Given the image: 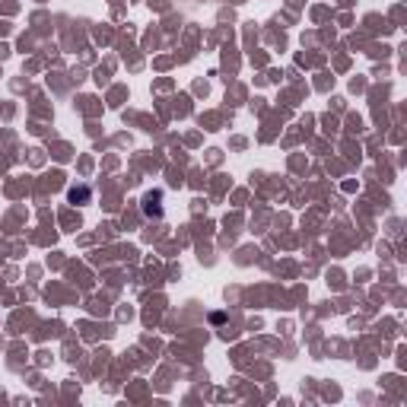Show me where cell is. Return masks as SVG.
Listing matches in <instances>:
<instances>
[{"instance_id": "1", "label": "cell", "mask_w": 407, "mask_h": 407, "mask_svg": "<svg viewBox=\"0 0 407 407\" xmlns=\"http://www.w3.org/2000/svg\"><path fill=\"white\" fill-rule=\"evenodd\" d=\"M144 214L146 216H163V191H153L144 198Z\"/></svg>"}, {"instance_id": "2", "label": "cell", "mask_w": 407, "mask_h": 407, "mask_svg": "<svg viewBox=\"0 0 407 407\" xmlns=\"http://www.w3.org/2000/svg\"><path fill=\"white\" fill-rule=\"evenodd\" d=\"M70 200H80V204H83V200H90V188H74V191H70Z\"/></svg>"}]
</instances>
